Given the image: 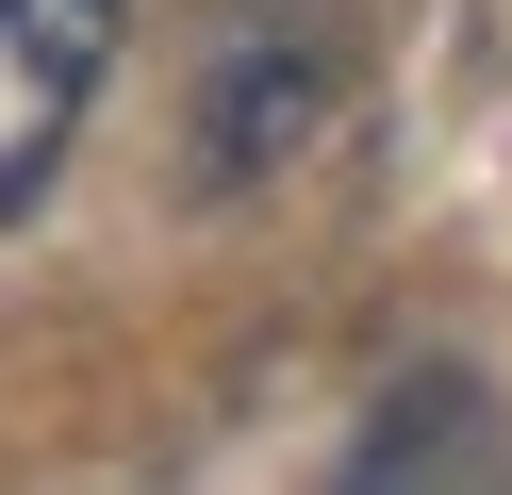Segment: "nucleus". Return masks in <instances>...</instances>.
<instances>
[{"label": "nucleus", "instance_id": "obj_2", "mask_svg": "<svg viewBox=\"0 0 512 495\" xmlns=\"http://www.w3.org/2000/svg\"><path fill=\"white\" fill-rule=\"evenodd\" d=\"M331 116H347V50H331L314 17H298V33L248 17L232 50H215V83H199V165H215V182H265V165H298Z\"/></svg>", "mask_w": 512, "mask_h": 495}, {"label": "nucleus", "instance_id": "obj_1", "mask_svg": "<svg viewBox=\"0 0 512 495\" xmlns=\"http://www.w3.org/2000/svg\"><path fill=\"white\" fill-rule=\"evenodd\" d=\"M116 17L133 0H0V231L50 198V165H67L83 99L116 66Z\"/></svg>", "mask_w": 512, "mask_h": 495}]
</instances>
